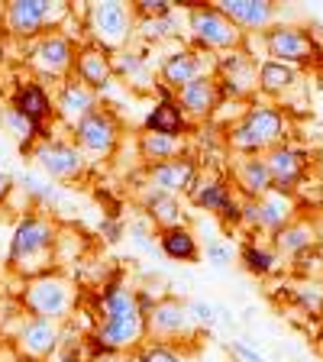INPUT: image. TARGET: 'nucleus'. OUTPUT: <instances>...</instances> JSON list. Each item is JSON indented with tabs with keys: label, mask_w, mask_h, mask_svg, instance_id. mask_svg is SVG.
<instances>
[{
	"label": "nucleus",
	"mask_w": 323,
	"mask_h": 362,
	"mask_svg": "<svg viewBox=\"0 0 323 362\" xmlns=\"http://www.w3.org/2000/svg\"><path fill=\"white\" fill-rule=\"evenodd\" d=\"M191 201H194L201 211L220 214L223 220H233V223H240V220H242V204L233 197L230 185H226V181H220V178L197 181L194 191H191Z\"/></svg>",
	"instance_id": "nucleus-21"
},
{
	"label": "nucleus",
	"mask_w": 323,
	"mask_h": 362,
	"mask_svg": "<svg viewBox=\"0 0 323 362\" xmlns=\"http://www.w3.org/2000/svg\"><path fill=\"white\" fill-rule=\"evenodd\" d=\"M285 113L275 104H256L242 113L240 120L230 127L226 143L240 156H269L275 146L285 143Z\"/></svg>",
	"instance_id": "nucleus-3"
},
{
	"label": "nucleus",
	"mask_w": 323,
	"mask_h": 362,
	"mask_svg": "<svg viewBox=\"0 0 323 362\" xmlns=\"http://www.w3.org/2000/svg\"><path fill=\"white\" fill-rule=\"evenodd\" d=\"M98 104H100V90L88 88L84 81H78V78L71 75V78H65V81H61V88H59V98H55V113H59L68 127L75 129L84 117H90V113L98 110Z\"/></svg>",
	"instance_id": "nucleus-17"
},
{
	"label": "nucleus",
	"mask_w": 323,
	"mask_h": 362,
	"mask_svg": "<svg viewBox=\"0 0 323 362\" xmlns=\"http://www.w3.org/2000/svg\"><path fill=\"white\" fill-rule=\"evenodd\" d=\"M100 233L107 236V240H120V223H113V220H104V223H100Z\"/></svg>",
	"instance_id": "nucleus-44"
},
{
	"label": "nucleus",
	"mask_w": 323,
	"mask_h": 362,
	"mask_svg": "<svg viewBox=\"0 0 323 362\" xmlns=\"http://www.w3.org/2000/svg\"><path fill=\"white\" fill-rule=\"evenodd\" d=\"M23 308L30 310V317H45V320H59L61 324L75 308V288L55 272L39 275L23 291Z\"/></svg>",
	"instance_id": "nucleus-6"
},
{
	"label": "nucleus",
	"mask_w": 323,
	"mask_h": 362,
	"mask_svg": "<svg viewBox=\"0 0 323 362\" xmlns=\"http://www.w3.org/2000/svg\"><path fill=\"white\" fill-rule=\"evenodd\" d=\"M139 156L158 165V162H172L184 156V136H162V133H143L139 136Z\"/></svg>",
	"instance_id": "nucleus-29"
},
{
	"label": "nucleus",
	"mask_w": 323,
	"mask_h": 362,
	"mask_svg": "<svg viewBox=\"0 0 323 362\" xmlns=\"http://www.w3.org/2000/svg\"><path fill=\"white\" fill-rule=\"evenodd\" d=\"M113 75L117 78H127V81L133 84H143L149 81V65H146V59L139 52H117L113 55Z\"/></svg>",
	"instance_id": "nucleus-33"
},
{
	"label": "nucleus",
	"mask_w": 323,
	"mask_h": 362,
	"mask_svg": "<svg viewBox=\"0 0 323 362\" xmlns=\"http://www.w3.org/2000/svg\"><path fill=\"white\" fill-rule=\"evenodd\" d=\"M136 16H143V20H155V16H165L175 10V4H168V0H139V4H133Z\"/></svg>",
	"instance_id": "nucleus-40"
},
{
	"label": "nucleus",
	"mask_w": 323,
	"mask_h": 362,
	"mask_svg": "<svg viewBox=\"0 0 323 362\" xmlns=\"http://www.w3.org/2000/svg\"><path fill=\"white\" fill-rule=\"evenodd\" d=\"M100 317L98 324V346L107 353H123V349H133L143 343L146 330V314L139 308V294L127 285H110L100 298Z\"/></svg>",
	"instance_id": "nucleus-1"
},
{
	"label": "nucleus",
	"mask_w": 323,
	"mask_h": 362,
	"mask_svg": "<svg viewBox=\"0 0 323 362\" xmlns=\"http://www.w3.org/2000/svg\"><path fill=\"white\" fill-rule=\"evenodd\" d=\"M233 178H236V188L242 191V197H252V201L265 197L275 188L265 156H240L233 165Z\"/></svg>",
	"instance_id": "nucleus-24"
},
{
	"label": "nucleus",
	"mask_w": 323,
	"mask_h": 362,
	"mask_svg": "<svg viewBox=\"0 0 323 362\" xmlns=\"http://www.w3.org/2000/svg\"><path fill=\"white\" fill-rule=\"evenodd\" d=\"M317 236H320V249H323V223L317 226Z\"/></svg>",
	"instance_id": "nucleus-46"
},
{
	"label": "nucleus",
	"mask_w": 323,
	"mask_h": 362,
	"mask_svg": "<svg viewBox=\"0 0 323 362\" xmlns=\"http://www.w3.org/2000/svg\"><path fill=\"white\" fill-rule=\"evenodd\" d=\"M291 298L301 304L304 310H310V314H320L323 310V288L317 285V281H304V285H298L291 291Z\"/></svg>",
	"instance_id": "nucleus-36"
},
{
	"label": "nucleus",
	"mask_w": 323,
	"mask_h": 362,
	"mask_svg": "<svg viewBox=\"0 0 323 362\" xmlns=\"http://www.w3.org/2000/svg\"><path fill=\"white\" fill-rule=\"evenodd\" d=\"M13 191V175H7V172H0V201Z\"/></svg>",
	"instance_id": "nucleus-45"
},
{
	"label": "nucleus",
	"mask_w": 323,
	"mask_h": 362,
	"mask_svg": "<svg viewBox=\"0 0 323 362\" xmlns=\"http://www.w3.org/2000/svg\"><path fill=\"white\" fill-rule=\"evenodd\" d=\"M220 98H223V90L217 84V75H204L178 90V107L184 110L188 120H207L220 107Z\"/></svg>",
	"instance_id": "nucleus-20"
},
{
	"label": "nucleus",
	"mask_w": 323,
	"mask_h": 362,
	"mask_svg": "<svg viewBox=\"0 0 323 362\" xmlns=\"http://www.w3.org/2000/svg\"><path fill=\"white\" fill-rule=\"evenodd\" d=\"M133 240H136V246H143V249H149V252H155V240H149V233H146L143 226H133Z\"/></svg>",
	"instance_id": "nucleus-43"
},
{
	"label": "nucleus",
	"mask_w": 323,
	"mask_h": 362,
	"mask_svg": "<svg viewBox=\"0 0 323 362\" xmlns=\"http://www.w3.org/2000/svg\"><path fill=\"white\" fill-rule=\"evenodd\" d=\"M294 220V201L291 194L271 188L265 197H242V220L240 223L252 226V230H269V233H278Z\"/></svg>",
	"instance_id": "nucleus-11"
},
{
	"label": "nucleus",
	"mask_w": 323,
	"mask_h": 362,
	"mask_svg": "<svg viewBox=\"0 0 323 362\" xmlns=\"http://www.w3.org/2000/svg\"><path fill=\"white\" fill-rule=\"evenodd\" d=\"M117 139H120V123H117V117H113L110 110H104V107H98L90 117H84L75 127V143L84 156H94V158L113 156Z\"/></svg>",
	"instance_id": "nucleus-12"
},
{
	"label": "nucleus",
	"mask_w": 323,
	"mask_h": 362,
	"mask_svg": "<svg viewBox=\"0 0 323 362\" xmlns=\"http://www.w3.org/2000/svg\"><path fill=\"white\" fill-rule=\"evenodd\" d=\"M217 10L226 20H233L242 33L271 30L275 16H278V7L269 4V0H217Z\"/></svg>",
	"instance_id": "nucleus-18"
},
{
	"label": "nucleus",
	"mask_w": 323,
	"mask_h": 362,
	"mask_svg": "<svg viewBox=\"0 0 323 362\" xmlns=\"http://www.w3.org/2000/svg\"><path fill=\"white\" fill-rule=\"evenodd\" d=\"M33 158H36L39 172L59 181L81 178L88 168V156L78 149V143H65V139H52V136H45L33 146Z\"/></svg>",
	"instance_id": "nucleus-8"
},
{
	"label": "nucleus",
	"mask_w": 323,
	"mask_h": 362,
	"mask_svg": "<svg viewBox=\"0 0 323 362\" xmlns=\"http://www.w3.org/2000/svg\"><path fill=\"white\" fill-rule=\"evenodd\" d=\"M136 10L120 4V0H104V4H90L88 13H84V26H88V36L94 39L98 49L104 52H123V45L133 39L136 30Z\"/></svg>",
	"instance_id": "nucleus-4"
},
{
	"label": "nucleus",
	"mask_w": 323,
	"mask_h": 362,
	"mask_svg": "<svg viewBox=\"0 0 323 362\" xmlns=\"http://www.w3.org/2000/svg\"><path fill=\"white\" fill-rule=\"evenodd\" d=\"M230 353L236 356V362H269L259 349H252V346H246V343H230Z\"/></svg>",
	"instance_id": "nucleus-42"
},
{
	"label": "nucleus",
	"mask_w": 323,
	"mask_h": 362,
	"mask_svg": "<svg viewBox=\"0 0 323 362\" xmlns=\"http://www.w3.org/2000/svg\"><path fill=\"white\" fill-rule=\"evenodd\" d=\"M75 45L65 33H45L26 49V62L36 68L42 78H65L68 71H75Z\"/></svg>",
	"instance_id": "nucleus-9"
},
{
	"label": "nucleus",
	"mask_w": 323,
	"mask_h": 362,
	"mask_svg": "<svg viewBox=\"0 0 323 362\" xmlns=\"http://www.w3.org/2000/svg\"><path fill=\"white\" fill-rule=\"evenodd\" d=\"M204 259H207V265H213V269H226V265L233 262V249L220 240H211L207 249H204Z\"/></svg>",
	"instance_id": "nucleus-39"
},
{
	"label": "nucleus",
	"mask_w": 323,
	"mask_h": 362,
	"mask_svg": "<svg viewBox=\"0 0 323 362\" xmlns=\"http://www.w3.org/2000/svg\"><path fill=\"white\" fill-rule=\"evenodd\" d=\"M294 81H298V68L294 65L271 62V59H265L262 65H259V90H262V94L278 98V94H285Z\"/></svg>",
	"instance_id": "nucleus-31"
},
{
	"label": "nucleus",
	"mask_w": 323,
	"mask_h": 362,
	"mask_svg": "<svg viewBox=\"0 0 323 362\" xmlns=\"http://www.w3.org/2000/svg\"><path fill=\"white\" fill-rule=\"evenodd\" d=\"M265 162H269V172H271L275 188L285 191V194H291V188L304 178V172H307V158H304V152L294 149V146H288V143L275 146V149L265 156Z\"/></svg>",
	"instance_id": "nucleus-22"
},
{
	"label": "nucleus",
	"mask_w": 323,
	"mask_h": 362,
	"mask_svg": "<svg viewBox=\"0 0 323 362\" xmlns=\"http://www.w3.org/2000/svg\"><path fill=\"white\" fill-rule=\"evenodd\" d=\"M59 339H61L59 320H45V317H26L20 324V333H16L23 356H30V359H45L59 346Z\"/></svg>",
	"instance_id": "nucleus-19"
},
{
	"label": "nucleus",
	"mask_w": 323,
	"mask_h": 362,
	"mask_svg": "<svg viewBox=\"0 0 323 362\" xmlns=\"http://www.w3.org/2000/svg\"><path fill=\"white\" fill-rule=\"evenodd\" d=\"M242 265H246L252 275H271V272H278L281 256H278V249L249 243V246H242Z\"/></svg>",
	"instance_id": "nucleus-32"
},
{
	"label": "nucleus",
	"mask_w": 323,
	"mask_h": 362,
	"mask_svg": "<svg viewBox=\"0 0 323 362\" xmlns=\"http://www.w3.org/2000/svg\"><path fill=\"white\" fill-rule=\"evenodd\" d=\"M204 75H217V59H213L211 52H204V49H175V52H168L165 59H162V65H158V78H162V84L165 88H188L191 81H197V78Z\"/></svg>",
	"instance_id": "nucleus-10"
},
{
	"label": "nucleus",
	"mask_w": 323,
	"mask_h": 362,
	"mask_svg": "<svg viewBox=\"0 0 323 362\" xmlns=\"http://www.w3.org/2000/svg\"><path fill=\"white\" fill-rule=\"evenodd\" d=\"M320 246V236H317V226L307 223V220H291L285 230L275 233V249L278 256H288V259H298L301 252L307 249Z\"/></svg>",
	"instance_id": "nucleus-25"
},
{
	"label": "nucleus",
	"mask_w": 323,
	"mask_h": 362,
	"mask_svg": "<svg viewBox=\"0 0 323 362\" xmlns=\"http://www.w3.org/2000/svg\"><path fill=\"white\" fill-rule=\"evenodd\" d=\"M146 185L155 191H165V194H191L197 185V162L191 156L172 158V162H158V165H149L146 172Z\"/></svg>",
	"instance_id": "nucleus-16"
},
{
	"label": "nucleus",
	"mask_w": 323,
	"mask_h": 362,
	"mask_svg": "<svg viewBox=\"0 0 323 362\" xmlns=\"http://www.w3.org/2000/svg\"><path fill=\"white\" fill-rule=\"evenodd\" d=\"M188 310H191V317H194V324L197 327H211L213 320H217V317H213V304H207V301H201V298H197V301H188Z\"/></svg>",
	"instance_id": "nucleus-41"
},
{
	"label": "nucleus",
	"mask_w": 323,
	"mask_h": 362,
	"mask_svg": "<svg viewBox=\"0 0 323 362\" xmlns=\"http://www.w3.org/2000/svg\"><path fill=\"white\" fill-rule=\"evenodd\" d=\"M265 52L271 62H285V65H304L317 55V42L310 33H304L301 26H271L262 33Z\"/></svg>",
	"instance_id": "nucleus-13"
},
{
	"label": "nucleus",
	"mask_w": 323,
	"mask_h": 362,
	"mask_svg": "<svg viewBox=\"0 0 323 362\" xmlns=\"http://www.w3.org/2000/svg\"><path fill=\"white\" fill-rule=\"evenodd\" d=\"M10 107H13L16 113H23V117H30L33 123H39L42 127V120L52 113V100H49V94H45L42 84H20V88L13 90V100H10Z\"/></svg>",
	"instance_id": "nucleus-28"
},
{
	"label": "nucleus",
	"mask_w": 323,
	"mask_h": 362,
	"mask_svg": "<svg viewBox=\"0 0 323 362\" xmlns=\"http://www.w3.org/2000/svg\"><path fill=\"white\" fill-rule=\"evenodd\" d=\"M188 129V117L178 107V100H158L149 113H146V133H162V136H184Z\"/></svg>",
	"instance_id": "nucleus-26"
},
{
	"label": "nucleus",
	"mask_w": 323,
	"mask_h": 362,
	"mask_svg": "<svg viewBox=\"0 0 323 362\" xmlns=\"http://www.w3.org/2000/svg\"><path fill=\"white\" fill-rule=\"evenodd\" d=\"M217 84L223 98H249L252 90H259V62L242 49L223 52L217 59Z\"/></svg>",
	"instance_id": "nucleus-14"
},
{
	"label": "nucleus",
	"mask_w": 323,
	"mask_h": 362,
	"mask_svg": "<svg viewBox=\"0 0 323 362\" xmlns=\"http://www.w3.org/2000/svg\"><path fill=\"white\" fill-rule=\"evenodd\" d=\"M178 26H181V20H178V10H172V13H165V16H155V20H143V36L146 39H178Z\"/></svg>",
	"instance_id": "nucleus-35"
},
{
	"label": "nucleus",
	"mask_w": 323,
	"mask_h": 362,
	"mask_svg": "<svg viewBox=\"0 0 323 362\" xmlns=\"http://www.w3.org/2000/svg\"><path fill=\"white\" fill-rule=\"evenodd\" d=\"M0 120H4V127H7L10 133H13L23 146H33V139H45L42 127H39V123H33L30 117H23V113H16L13 107H7V110L0 113Z\"/></svg>",
	"instance_id": "nucleus-34"
},
{
	"label": "nucleus",
	"mask_w": 323,
	"mask_h": 362,
	"mask_svg": "<svg viewBox=\"0 0 323 362\" xmlns=\"http://www.w3.org/2000/svg\"><path fill=\"white\" fill-rule=\"evenodd\" d=\"M136 362H184V356H178L168 343H149L136 353Z\"/></svg>",
	"instance_id": "nucleus-38"
},
{
	"label": "nucleus",
	"mask_w": 323,
	"mask_h": 362,
	"mask_svg": "<svg viewBox=\"0 0 323 362\" xmlns=\"http://www.w3.org/2000/svg\"><path fill=\"white\" fill-rule=\"evenodd\" d=\"M320 346H323V339H320Z\"/></svg>",
	"instance_id": "nucleus-48"
},
{
	"label": "nucleus",
	"mask_w": 323,
	"mask_h": 362,
	"mask_svg": "<svg viewBox=\"0 0 323 362\" xmlns=\"http://www.w3.org/2000/svg\"><path fill=\"white\" fill-rule=\"evenodd\" d=\"M188 26L194 42L201 45L204 52H236L242 45V36H246L233 20H226L220 13L217 4H211V7H204V4L188 7Z\"/></svg>",
	"instance_id": "nucleus-5"
},
{
	"label": "nucleus",
	"mask_w": 323,
	"mask_h": 362,
	"mask_svg": "<svg viewBox=\"0 0 323 362\" xmlns=\"http://www.w3.org/2000/svg\"><path fill=\"white\" fill-rule=\"evenodd\" d=\"M143 207L149 214V220H155L162 230H172V226H184V211H181V201L175 194L149 188L143 197Z\"/></svg>",
	"instance_id": "nucleus-27"
},
{
	"label": "nucleus",
	"mask_w": 323,
	"mask_h": 362,
	"mask_svg": "<svg viewBox=\"0 0 323 362\" xmlns=\"http://www.w3.org/2000/svg\"><path fill=\"white\" fill-rule=\"evenodd\" d=\"M55 240H59V230L49 217L42 214H30L16 223L13 236H10V252L7 262L16 275L23 279H39V275H49L52 272V256H55Z\"/></svg>",
	"instance_id": "nucleus-2"
},
{
	"label": "nucleus",
	"mask_w": 323,
	"mask_h": 362,
	"mask_svg": "<svg viewBox=\"0 0 323 362\" xmlns=\"http://www.w3.org/2000/svg\"><path fill=\"white\" fill-rule=\"evenodd\" d=\"M75 78L84 81L88 88H94V90H104L107 84L117 81V75H113V55H107L104 49H98V45H84V49H78Z\"/></svg>",
	"instance_id": "nucleus-23"
},
{
	"label": "nucleus",
	"mask_w": 323,
	"mask_h": 362,
	"mask_svg": "<svg viewBox=\"0 0 323 362\" xmlns=\"http://www.w3.org/2000/svg\"><path fill=\"white\" fill-rule=\"evenodd\" d=\"M23 188H26V194L39 204H55V197H59V191H55L49 181L36 178V175H23Z\"/></svg>",
	"instance_id": "nucleus-37"
},
{
	"label": "nucleus",
	"mask_w": 323,
	"mask_h": 362,
	"mask_svg": "<svg viewBox=\"0 0 323 362\" xmlns=\"http://www.w3.org/2000/svg\"><path fill=\"white\" fill-rule=\"evenodd\" d=\"M194 327L197 324H194V317H191L188 304H181L178 298H162V301L149 310V317H146V330H149V337L162 339V343L178 339V337H191Z\"/></svg>",
	"instance_id": "nucleus-15"
},
{
	"label": "nucleus",
	"mask_w": 323,
	"mask_h": 362,
	"mask_svg": "<svg viewBox=\"0 0 323 362\" xmlns=\"http://www.w3.org/2000/svg\"><path fill=\"white\" fill-rule=\"evenodd\" d=\"M0 20H4V7H0Z\"/></svg>",
	"instance_id": "nucleus-47"
},
{
	"label": "nucleus",
	"mask_w": 323,
	"mask_h": 362,
	"mask_svg": "<svg viewBox=\"0 0 323 362\" xmlns=\"http://www.w3.org/2000/svg\"><path fill=\"white\" fill-rule=\"evenodd\" d=\"M68 16L65 4H52V0H13L4 7V30L16 39H33L49 26H59Z\"/></svg>",
	"instance_id": "nucleus-7"
},
{
	"label": "nucleus",
	"mask_w": 323,
	"mask_h": 362,
	"mask_svg": "<svg viewBox=\"0 0 323 362\" xmlns=\"http://www.w3.org/2000/svg\"><path fill=\"white\" fill-rule=\"evenodd\" d=\"M158 249H162L168 259H175V262H194V259L201 256L197 240H194V233H191L188 226L162 230V233H158Z\"/></svg>",
	"instance_id": "nucleus-30"
}]
</instances>
